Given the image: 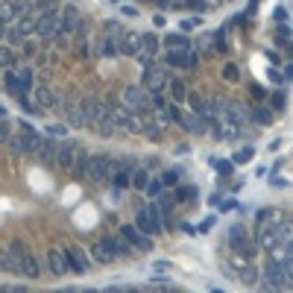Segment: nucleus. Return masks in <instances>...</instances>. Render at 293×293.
I'll use <instances>...</instances> for the list:
<instances>
[{
  "label": "nucleus",
  "mask_w": 293,
  "mask_h": 293,
  "mask_svg": "<svg viewBox=\"0 0 293 293\" xmlns=\"http://www.w3.org/2000/svg\"><path fill=\"white\" fill-rule=\"evenodd\" d=\"M141 82H144V88H147L150 94H161V91H167L170 76L161 70V65H156V56H147V59H144V73H141Z\"/></svg>",
  "instance_id": "nucleus-1"
},
{
  "label": "nucleus",
  "mask_w": 293,
  "mask_h": 293,
  "mask_svg": "<svg viewBox=\"0 0 293 293\" xmlns=\"http://www.w3.org/2000/svg\"><path fill=\"white\" fill-rule=\"evenodd\" d=\"M59 26H62V9H59V3L50 6V9H44V12H38V26H35L38 38H53L59 32Z\"/></svg>",
  "instance_id": "nucleus-2"
},
{
  "label": "nucleus",
  "mask_w": 293,
  "mask_h": 293,
  "mask_svg": "<svg viewBox=\"0 0 293 293\" xmlns=\"http://www.w3.org/2000/svg\"><path fill=\"white\" fill-rule=\"evenodd\" d=\"M123 103H126L132 112L147 114V112L153 109V94H150L144 85H126V88H123Z\"/></svg>",
  "instance_id": "nucleus-3"
},
{
  "label": "nucleus",
  "mask_w": 293,
  "mask_h": 293,
  "mask_svg": "<svg viewBox=\"0 0 293 293\" xmlns=\"http://www.w3.org/2000/svg\"><path fill=\"white\" fill-rule=\"evenodd\" d=\"M229 244H232V249H235L238 255H244V258H252V255L258 252V244L249 238V232H247L241 223H235V226L229 229Z\"/></svg>",
  "instance_id": "nucleus-4"
},
{
  "label": "nucleus",
  "mask_w": 293,
  "mask_h": 293,
  "mask_svg": "<svg viewBox=\"0 0 293 293\" xmlns=\"http://www.w3.org/2000/svg\"><path fill=\"white\" fill-rule=\"evenodd\" d=\"M112 120H114V126L117 129H123V132H135V129H144V123H141V117H135L132 114V109L123 103H114L112 106Z\"/></svg>",
  "instance_id": "nucleus-5"
},
{
  "label": "nucleus",
  "mask_w": 293,
  "mask_h": 293,
  "mask_svg": "<svg viewBox=\"0 0 293 293\" xmlns=\"http://www.w3.org/2000/svg\"><path fill=\"white\" fill-rule=\"evenodd\" d=\"M112 173H114V161H112L109 156H91V158H88V176H85L88 182H97V185H100V182H106Z\"/></svg>",
  "instance_id": "nucleus-6"
},
{
  "label": "nucleus",
  "mask_w": 293,
  "mask_h": 293,
  "mask_svg": "<svg viewBox=\"0 0 293 293\" xmlns=\"http://www.w3.org/2000/svg\"><path fill=\"white\" fill-rule=\"evenodd\" d=\"M264 276H267V282L261 285L264 291H279V288H288L291 282H288V273H285V267L279 264V261H270L267 267H264Z\"/></svg>",
  "instance_id": "nucleus-7"
},
{
  "label": "nucleus",
  "mask_w": 293,
  "mask_h": 293,
  "mask_svg": "<svg viewBox=\"0 0 293 293\" xmlns=\"http://www.w3.org/2000/svg\"><path fill=\"white\" fill-rule=\"evenodd\" d=\"M79 26H82V18H79L76 6H65L62 9V26H59V32L68 35V38H73L79 32Z\"/></svg>",
  "instance_id": "nucleus-8"
},
{
  "label": "nucleus",
  "mask_w": 293,
  "mask_h": 293,
  "mask_svg": "<svg viewBox=\"0 0 293 293\" xmlns=\"http://www.w3.org/2000/svg\"><path fill=\"white\" fill-rule=\"evenodd\" d=\"M120 235H123L132 247H138L141 252H150V249H153V241H150L138 226H129V223H126V226H120Z\"/></svg>",
  "instance_id": "nucleus-9"
},
{
  "label": "nucleus",
  "mask_w": 293,
  "mask_h": 293,
  "mask_svg": "<svg viewBox=\"0 0 293 293\" xmlns=\"http://www.w3.org/2000/svg\"><path fill=\"white\" fill-rule=\"evenodd\" d=\"M44 164H56V156H59V138L53 135H44L41 144H38V153H35Z\"/></svg>",
  "instance_id": "nucleus-10"
},
{
  "label": "nucleus",
  "mask_w": 293,
  "mask_h": 293,
  "mask_svg": "<svg viewBox=\"0 0 293 293\" xmlns=\"http://www.w3.org/2000/svg\"><path fill=\"white\" fill-rule=\"evenodd\" d=\"M79 150H82V147H79L76 141H62V144H59V156H56V164L70 170V164H73V158L79 156Z\"/></svg>",
  "instance_id": "nucleus-11"
},
{
  "label": "nucleus",
  "mask_w": 293,
  "mask_h": 293,
  "mask_svg": "<svg viewBox=\"0 0 293 293\" xmlns=\"http://www.w3.org/2000/svg\"><path fill=\"white\" fill-rule=\"evenodd\" d=\"M100 244H103V247H106V249H109V252L114 255V258H120V255H129V252H132V244H129V241H126L123 235H120V238L109 235V238H103Z\"/></svg>",
  "instance_id": "nucleus-12"
},
{
  "label": "nucleus",
  "mask_w": 293,
  "mask_h": 293,
  "mask_svg": "<svg viewBox=\"0 0 293 293\" xmlns=\"http://www.w3.org/2000/svg\"><path fill=\"white\" fill-rule=\"evenodd\" d=\"M117 50L126 53V56H138L141 53V35L138 32H123L117 38Z\"/></svg>",
  "instance_id": "nucleus-13"
},
{
  "label": "nucleus",
  "mask_w": 293,
  "mask_h": 293,
  "mask_svg": "<svg viewBox=\"0 0 293 293\" xmlns=\"http://www.w3.org/2000/svg\"><path fill=\"white\" fill-rule=\"evenodd\" d=\"M47 264H50V273H53V276H65V273L70 270L68 252H59V249H50V252H47Z\"/></svg>",
  "instance_id": "nucleus-14"
},
{
  "label": "nucleus",
  "mask_w": 293,
  "mask_h": 293,
  "mask_svg": "<svg viewBox=\"0 0 293 293\" xmlns=\"http://www.w3.org/2000/svg\"><path fill=\"white\" fill-rule=\"evenodd\" d=\"M32 94H35V106H38L41 112L56 106V91H53L50 85H35V88H32Z\"/></svg>",
  "instance_id": "nucleus-15"
},
{
  "label": "nucleus",
  "mask_w": 293,
  "mask_h": 293,
  "mask_svg": "<svg viewBox=\"0 0 293 293\" xmlns=\"http://www.w3.org/2000/svg\"><path fill=\"white\" fill-rule=\"evenodd\" d=\"M223 109H226V112L232 114V120H238L241 126H244V123H247V120L252 117V112H249V109H247L244 103H235V100H226V106H223Z\"/></svg>",
  "instance_id": "nucleus-16"
},
{
  "label": "nucleus",
  "mask_w": 293,
  "mask_h": 293,
  "mask_svg": "<svg viewBox=\"0 0 293 293\" xmlns=\"http://www.w3.org/2000/svg\"><path fill=\"white\" fill-rule=\"evenodd\" d=\"M68 264H70L73 273H85V270H88V258H85V252H82L79 247H70V249H68Z\"/></svg>",
  "instance_id": "nucleus-17"
},
{
  "label": "nucleus",
  "mask_w": 293,
  "mask_h": 293,
  "mask_svg": "<svg viewBox=\"0 0 293 293\" xmlns=\"http://www.w3.org/2000/svg\"><path fill=\"white\" fill-rule=\"evenodd\" d=\"M21 273H23L26 279H38V276H41V264H38V258H35L32 252L21 255Z\"/></svg>",
  "instance_id": "nucleus-18"
},
{
  "label": "nucleus",
  "mask_w": 293,
  "mask_h": 293,
  "mask_svg": "<svg viewBox=\"0 0 293 293\" xmlns=\"http://www.w3.org/2000/svg\"><path fill=\"white\" fill-rule=\"evenodd\" d=\"M94 41H97V53H100V56H114V53H117V38H114V35L103 32V35H97Z\"/></svg>",
  "instance_id": "nucleus-19"
},
{
  "label": "nucleus",
  "mask_w": 293,
  "mask_h": 293,
  "mask_svg": "<svg viewBox=\"0 0 293 293\" xmlns=\"http://www.w3.org/2000/svg\"><path fill=\"white\" fill-rule=\"evenodd\" d=\"M0 270L3 273H21V258L12 249H0Z\"/></svg>",
  "instance_id": "nucleus-20"
},
{
  "label": "nucleus",
  "mask_w": 293,
  "mask_h": 293,
  "mask_svg": "<svg viewBox=\"0 0 293 293\" xmlns=\"http://www.w3.org/2000/svg\"><path fill=\"white\" fill-rule=\"evenodd\" d=\"M15 26H18V32H21L23 38H26V35H32V32H35V26H38V12L32 9L29 15H23V18H18V23H15Z\"/></svg>",
  "instance_id": "nucleus-21"
},
{
  "label": "nucleus",
  "mask_w": 293,
  "mask_h": 293,
  "mask_svg": "<svg viewBox=\"0 0 293 293\" xmlns=\"http://www.w3.org/2000/svg\"><path fill=\"white\" fill-rule=\"evenodd\" d=\"M3 91H9L12 97H21V94H23V91H21V73L6 70V73H3Z\"/></svg>",
  "instance_id": "nucleus-22"
},
{
  "label": "nucleus",
  "mask_w": 293,
  "mask_h": 293,
  "mask_svg": "<svg viewBox=\"0 0 293 293\" xmlns=\"http://www.w3.org/2000/svg\"><path fill=\"white\" fill-rule=\"evenodd\" d=\"M88 158H91V156H85V153L79 150V156H76V158H73V164H70L73 179H85V176H88Z\"/></svg>",
  "instance_id": "nucleus-23"
},
{
  "label": "nucleus",
  "mask_w": 293,
  "mask_h": 293,
  "mask_svg": "<svg viewBox=\"0 0 293 293\" xmlns=\"http://www.w3.org/2000/svg\"><path fill=\"white\" fill-rule=\"evenodd\" d=\"M147 214H150V223H153V235L164 232V223H161V203H150V205H147Z\"/></svg>",
  "instance_id": "nucleus-24"
},
{
  "label": "nucleus",
  "mask_w": 293,
  "mask_h": 293,
  "mask_svg": "<svg viewBox=\"0 0 293 293\" xmlns=\"http://www.w3.org/2000/svg\"><path fill=\"white\" fill-rule=\"evenodd\" d=\"M164 44H167L170 50H191V38L182 35V32H170V35L164 38Z\"/></svg>",
  "instance_id": "nucleus-25"
},
{
  "label": "nucleus",
  "mask_w": 293,
  "mask_h": 293,
  "mask_svg": "<svg viewBox=\"0 0 293 293\" xmlns=\"http://www.w3.org/2000/svg\"><path fill=\"white\" fill-rule=\"evenodd\" d=\"M158 47H161V38H158V35H153V32L141 35V53H147V56H156V53H158Z\"/></svg>",
  "instance_id": "nucleus-26"
},
{
  "label": "nucleus",
  "mask_w": 293,
  "mask_h": 293,
  "mask_svg": "<svg viewBox=\"0 0 293 293\" xmlns=\"http://www.w3.org/2000/svg\"><path fill=\"white\" fill-rule=\"evenodd\" d=\"M21 135H23V147H26V156H35V153H38V144H41V138H44V135H38V132H32V129H23Z\"/></svg>",
  "instance_id": "nucleus-27"
},
{
  "label": "nucleus",
  "mask_w": 293,
  "mask_h": 293,
  "mask_svg": "<svg viewBox=\"0 0 293 293\" xmlns=\"http://www.w3.org/2000/svg\"><path fill=\"white\" fill-rule=\"evenodd\" d=\"M112 182H114V188H129V185H132V170H123V167H117V164H114Z\"/></svg>",
  "instance_id": "nucleus-28"
},
{
  "label": "nucleus",
  "mask_w": 293,
  "mask_h": 293,
  "mask_svg": "<svg viewBox=\"0 0 293 293\" xmlns=\"http://www.w3.org/2000/svg\"><path fill=\"white\" fill-rule=\"evenodd\" d=\"M188 103H191V112H200V114L208 117V100H205L203 94H188ZM208 120H211V117H208Z\"/></svg>",
  "instance_id": "nucleus-29"
},
{
  "label": "nucleus",
  "mask_w": 293,
  "mask_h": 293,
  "mask_svg": "<svg viewBox=\"0 0 293 293\" xmlns=\"http://www.w3.org/2000/svg\"><path fill=\"white\" fill-rule=\"evenodd\" d=\"M167 91L173 94V100H182V97H188V88H185V82H182L179 76H173V79L167 82Z\"/></svg>",
  "instance_id": "nucleus-30"
},
{
  "label": "nucleus",
  "mask_w": 293,
  "mask_h": 293,
  "mask_svg": "<svg viewBox=\"0 0 293 293\" xmlns=\"http://www.w3.org/2000/svg\"><path fill=\"white\" fill-rule=\"evenodd\" d=\"M147 182H150V173H147L144 167H135V170H132V188H135V191H144Z\"/></svg>",
  "instance_id": "nucleus-31"
},
{
  "label": "nucleus",
  "mask_w": 293,
  "mask_h": 293,
  "mask_svg": "<svg viewBox=\"0 0 293 293\" xmlns=\"http://www.w3.org/2000/svg\"><path fill=\"white\" fill-rule=\"evenodd\" d=\"M91 255H94V261H97V264H112V261H114V255H112L103 244H97V247L91 249Z\"/></svg>",
  "instance_id": "nucleus-32"
},
{
  "label": "nucleus",
  "mask_w": 293,
  "mask_h": 293,
  "mask_svg": "<svg viewBox=\"0 0 293 293\" xmlns=\"http://www.w3.org/2000/svg\"><path fill=\"white\" fill-rule=\"evenodd\" d=\"M35 6H32V0H12V12H15V18H23V15H29ZM18 23V21H15Z\"/></svg>",
  "instance_id": "nucleus-33"
},
{
  "label": "nucleus",
  "mask_w": 293,
  "mask_h": 293,
  "mask_svg": "<svg viewBox=\"0 0 293 293\" xmlns=\"http://www.w3.org/2000/svg\"><path fill=\"white\" fill-rule=\"evenodd\" d=\"M9 153L18 158V156H26V147H23V135H12L9 138Z\"/></svg>",
  "instance_id": "nucleus-34"
},
{
  "label": "nucleus",
  "mask_w": 293,
  "mask_h": 293,
  "mask_svg": "<svg viewBox=\"0 0 293 293\" xmlns=\"http://www.w3.org/2000/svg\"><path fill=\"white\" fill-rule=\"evenodd\" d=\"M238 276H241V282H244V285H255V282H258V273H255V267H249V264H247V267H241V273H238Z\"/></svg>",
  "instance_id": "nucleus-35"
},
{
  "label": "nucleus",
  "mask_w": 293,
  "mask_h": 293,
  "mask_svg": "<svg viewBox=\"0 0 293 293\" xmlns=\"http://www.w3.org/2000/svg\"><path fill=\"white\" fill-rule=\"evenodd\" d=\"M35 85H32V70L29 68H21V91L26 94V91H32Z\"/></svg>",
  "instance_id": "nucleus-36"
},
{
  "label": "nucleus",
  "mask_w": 293,
  "mask_h": 293,
  "mask_svg": "<svg viewBox=\"0 0 293 293\" xmlns=\"http://www.w3.org/2000/svg\"><path fill=\"white\" fill-rule=\"evenodd\" d=\"M252 120H255V123H270V120H273V114H270V109L258 106V109H252Z\"/></svg>",
  "instance_id": "nucleus-37"
},
{
  "label": "nucleus",
  "mask_w": 293,
  "mask_h": 293,
  "mask_svg": "<svg viewBox=\"0 0 293 293\" xmlns=\"http://www.w3.org/2000/svg\"><path fill=\"white\" fill-rule=\"evenodd\" d=\"M179 176H182L179 170H164V173H161V182H164V188H176V185H179Z\"/></svg>",
  "instance_id": "nucleus-38"
},
{
  "label": "nucleus",
  "mask_w": 293,
  "mask_h": 293,
  "mask_svg": "<svg viewBox=\"0 0 293 293\" xmlns=\"http://www.w3.org/2000/svg\"><path fill=\"white\" fill-rule=\"evenodd\" d=\"M138 229H141L144 235H153V223H150V214H147V208H144V211H138Z\"/></svg>",
  "instance_id": "nucleus-39"
},
{
  "label": "nucleus",
  "mask_w": 293,
  "mask_h": 293,
  "mask_svg": "<svg viewBox=\"0 0 293 293\" xmlns=\"http://www.w3.org/2000/svg\"><path fill=\"white\" fill-rule=\"evenodd\" d=\"M0 68H15V53H12V47H0Z\"/></svg>",
  "instance_id": "nucleus-40"
},
{
  "label": "nucleus",
  "mask_w": 293,
  "mask_h": 293,
  "mask_svg": "<svg viewBox=\"0 0 293 293\" xmlns=\"http://www.w3.org/2000/svg\"><path fill=\"white\" fill-rule=\"evenodd\" d=\"M167 117H170L173 123H182V120H185V112H182V109L176 106V100H173V103L167 106Z\"/></svg>",
  "instance_id": "nucleus-41"
},
{
  "label": "nucleus",
  "mask_w": 293,
  "mask_h": 293,
  "mask_svg": "<svg viewBox=\"0 0 293 293\" xmlns=\"http://www.w3.org/2000/svg\"><path fill=\"white\" fill-rule=\"evenodd\" d=\"M223 79H229V82H238V79H241V70H238V65H223Z\"/></svg>",
  "instance_id": "nucleus-42"
},
{
  "label": "nucleus",
  "mask_w": 293,
  "mask_h": 293,
  "mask_svg": "<svg viewBox=\"0 0 293 293\" xmlns=\"http://www.w3.org/2000/svg\"><path fill=\"white\" fill-rule=\"evenodd\" d=\"M176 200H179V203H191V200H197V188H179V191H176Z\"/></svg>",
  "instance_id": "nucleus-43"
},
{
  "label": "nucleus",
  "mask_w": 293,
  "mask_h": 293,
  "mask_svg": "<svg viewBox=\"0 0 293 293\" xmlns=\"http://www.w3.org/2000/svg\"><path fill=\"white\" fill-rule=\"evenodd\" d=\"M0 18H6L9 23H15L18 18H15V12H12V0H3L0 3Z\"/></svg>",
  "instance_id": "nucleus-44"
},
{
  "label": "nucleus",
  "mask_w": 293,
  "mask_h": 293,
  "mask_svg": "<svg viewBox=\"0 0 293 293\" xmlns=\"http://www.w3.org/2000/svg\"><path fill=\"white\" fill-rule=\"evenodd\" d=\"M252 156H255V150H252V147H247V150H238V153H235V164H247Z\"/></svg>",
  "instance_id": "nucleus-45"
},
{
  "label": "nucleus",
  "mask_w": 293,
  "mask_h": 293,
  "mask_svg": "<svg viewBox=\"0 0 293 293\" xmlns=\"http://www.w3.org/2000/svg\"><path fill=\"white\" fill-rule=\"evenodd\" d=\"M161 188H164V182H161V179H150L144 191H147L150 197H158V194H161Z\"/></svg>",
  "instance_id": "nucleus-46"
},
{
  "label": "nucleus",
  "mask_w": 293,
  "mask_h": 293,
  "mask_svg": "<svg viewBox=\"0 0 293 293\" xmlns=\"http://www.w3.org/2000/svg\"><path fill=\"white\" fill-rule=\"evenodd\" d=\"M21 38H23V35L18 32V26H12V23H9V29H6V35H3V41H9V44H18Z\"/></svg>",
  "instance_id": "nucleus-47"
},
{
  "label": "nucleus",
  "mask_w": 293,
  "mask_h": 293,
  "mask_svg": "<svg viewBox=\"0 0 293 293\" xmlns=\"http://www.w3.org/2000/svg\"><path fill=\"white\" fill-rule=\"evenodd\" d=\"M9 138H12V126H9V120L0 117V144H9Z\"/></svg>",
  "instance_id": "nucleus-48"
},
{
  "label": "nucleus",
  "mask_w": 293,
  "mask_h": 293,
  "mask_svg": "<svg viewBox=\"0 0 293 293\" xmlns=\"http://www.w3.org/2000/svg\"><path fill=\"white\" fill-rule=\"evenodd\" d=\"M103 32H109V35H114V38H120V35H123V29H120V23H117V21H109Z\"/></svg>",
  "instance_id": "nucleus-49"
},
{
  "label": "nucleus",
  "mask_w": 293,
  "mask_h": 293,
  "mask_svg": "<svg viewBox=\"0 0 293 293\" xmlns=\"http://www.w3.org/2000/svg\"><path fill=\"white\" fill-rule=\"evenodd\" d=\"M65 132H68V129H65L62 123H50V126H47V135H53V138H62Z\"/></svg>",
  "instance_id": "nucleus-50"
},
{
  "label": "nucleus",
  "mask_w": 293,
  "mask_h": 293,
  "mask_svg": "<svg viewBox=\"0 0 293 293\" xmlns=\"http://www.w3.org/2000/svg\"><path fill=\"white\" fill-rule=\"evenodd\" d=\"M167 270H173L170 261H153V273H167Z\"/></svg>",
  "instance_id": "nucleus-51"
},
{
  "label": "nucleus",
  "mask_w": 293,
  "mask_h": 293,
  "mask_svg": "<svg viewBox=\"0 0 293 293\" xmlns=\"http://www.w3.org/2000/svg\"><path fill=\"white\" fill-rule=\"evenodd\" d=\"M214 47H217V50L226 47V29H217V32H214Z\"/></svg>",
  "instance_id": "nucleus-52"
},
{
  "label": "nucleus",
  "mask_w": 293,
  "mask_h": 293,
  "mask_svg": "<svg viewBox=\"0 0 293 293\" xmlns=\"http://www.w3.org/2000/svg\"><path fill=\"white\" fill-rule=\"evenodd\" d=\"M214 167H217L223 176H229V173H232V161H214Z\"/></svg>",
  "instance_id": "nucleus-53"
},
{
  "label": "nucleus",
  "mask_w": 293,
  "mask_h": 293,
  "mask_svg": "<svg viewBox=\"0 0 293 293\" xmlns=\"http://www.w3.org/2000/svg\"><path fill=\"white\" fill-rule=\"evenodd\" d=\"M12 252H15V255L21 258V255H26V247H23L21 241H12Z\"/></svg>",
  "instance_id": "nucleus-54"
},
{
  "label": "nucleus",
  "mask_w": 293,
  "mask_h": 293,
  "mask_svg": "<svg viewBox=\"0 0 293 293\" xmlns=\"http://www.w3.org/2000/svg\"><path fill=\"white\" fill-rule=\"evenodd\" d=\"M285 18H288V12H285V9L279 6V9L273 12V21H276V23H285Z\"/></svg>",
  "instance_id": "nucleus-55"
},
{
  "label": "nucleus",
  "mask_w": 293,
  "mask_h": 293,
  "mask_svg": "<svg viewBox=\"0 0 293 293\" xmlns=\"http://www.w3.org/2000/svg\"><path fill=\"white\" fill-rule=\"evenodd\" d=\"M185 6H191V9H197V12H203V9H205V3H203V0H185Z\"/></svg>",
  "instance_id": "nucleus-56"
},
{
  "label": "nucleus",
  "mask_w": 293,
  "mask_h": 293,
  "mask_svg": "<svg viewBox=\"0 0 293 293\" xmlns=\"http://www.w3.org/2000/svg\"><path fill=\"white\" fill-rule=\"evenodd\" d=\"M235 205H238V203H235V200H226V203H223V205H217V208H220V211H232V208H235Z\"/></svg>",
  "instance_id": "nucleus-57"
},
{
  "label": "nucleus",
  "mask_w": 293,
  "mask_h": 293,
  "mask_svg": "<svg viewBox=\"0 0 293 293\" xmlns=\"http://www.w3.org/2000/svg\"><path fill=\"white\" fill-rule=\"evenodd\" d=\"M123 15H126V18H135V15H138V9H135V6H123Z\"/></svg>",
  "instance_id": "nucleus-58"
},
{
  "label": "nucleus",
  "mask_w": 293,
  "mask_h": 293,
  "mask_svg": "<svg viewBox=\"0 0 293 293\" xmlns=\"http://www.w3.org/2000/svg\"><path fill=\"white\" fill-rule=\"evenodd\" d=\"M282 106H285V97H282V94H276V97H273V109H282Z\"/></svg>",
  "instance_id": "nucleus-59"
},
{
  "label": "nucleus",
  "mask_w": 293,
  "mask_h": 293,
  "mask_svg": "<svg viewBox=\"0 0 293 293\" xmlns=\"http://www.w3.org/2000/svg\"><path fill=\"white\" fill-rule=\"evenodd\" d=\"M6 29H9V21H6V18H0V38L6 35Z\"/></svg>",
  "instance_id": "nucleus-60"
},
{
  "label": "nucleus",
  "mask_w": 293,
  "mask_h": 293,
  "mask_svg": "<svg viewBox=\"0 0 293 293\" xmlns=\"http://www.w3.org/2000/svg\"><path fill=\"white\" fill-rule=\"evenodd\" d=\"M285 76H288V79H293V65H288V70H285Z\"/></svg>",
  "instance_id": "nucleus-61"
},
{
  "label": "nucleus",
  "mask_w": 293,
  "mask_h": 293,
  "mask_svg": "<svg viewBox=\"0 0 293 293\" xmlns=\"http://www.w3.org/2000/svg\"><path fill=\"white\" fill-rule=\"evenodd\" d=\"M0 117H6V109H3V106H0Z\"/></svg>",
  "instance_id": "nucleus-62"
},
{
  "label": "nucleus",
  "mask_w": 293,
  "mask_h": 293,
  "mask_svg": "<svg viewBox=\"0 0 293 293\" xmlns=\"http://www.w3.org/2000/svg\"><path fill=\"white\" fill-rule=\"evenodd\" d=\"M0 70H3V68H0Z\"/></svg>",
  "instance_id": "nucleus-63"
}]
</instances>
